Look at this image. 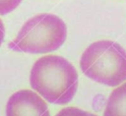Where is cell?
Instances as JSON below:
<instances>
[{"instance_id":"8992f818","label":"cell","mask_w":126,"mask_h":116,"mask_svg":"<svg viewBox=\"0 0 126 116\" xmlns=\"http://www.w3.org/2000/svg\"><path fill=\"white\" fill-rule=\"evenodd\" d=\"M55 116H97L94 113H91L89 111L83 110L78 107L69 106L61 109Z\"/></svg>"},{"instance_id":"3957f363","label":"cell","mask_w":126,"mask_h":116,"mask_svg":"<svg viewBox=\"0 0 126 116\" xmlns=\"http://www.w3.org/2000/svg\"><path fill=\"white\" fill-rule=\"evenodd\" d=\"M66 37L67 27L63 20L54 14L42 13L23 25L9 47L14 51L43 54L57 50Z\"/></svg>"},{"instance_id":"5b68a950","label":"cell","mask_w":126,"mask_h":116,"mask_svg":"<svg viewBox=\"0 0 126 116\" xmlns=\"http://www.w3.org/2000/svg\"><path fill=\"white\" fill-rule=\"evenodd\" d=\"M103 116H126V82L117 86L109 94Z\"/></svg>"},{"instance_id":"277c9868","label":"cell","mask_w":126,"mask_h":116,"mask_svg":"<svg viewBox=\"0 0 126 116\" xmlns=\"http://www.w3.org/2000/svg\"><path fill=\"white\" fill-rule=\"evenodd\" d=\"M6 116H50V113L44 98L36 91L21 89L9 97Z\"/></svg>"},{"instance_id":"52a82bcc","label":"cell","mask_w":126,"mask_h":116,"mask_svg":"<svg viewBox=\"0 0 126 116\" xmlns=\"http://www.w3.org/2000/svg\"><path fill=\"white\" fill-rule=\"evenodd\" d=\"M23 0H0V15L4 16L14 11Z\"/></svg>"},{"instance_id":"ba28073f","label":"cell","mask_w":126,"mask_h":116,"mask_svg":"<svg viewBox=\"0 0 126 116\" xmlns=\"http://www.w3.org/2000/svg\"><path fill=\"white\" fill-rule=\"evenodd\" d=\"M4 36H5V28H4L3 21L0 19V46L2 44V41L4 39Z\"/></svg>"},{"instance_id":"7a4b0ae2","label":"cell","mask_w":126,"mask_h":116,"mask_svg":"<svg viewBox=\"0 0 126 116\" xmlns=\"http://www.w3.org/2000/svg\"><path fill=\"white\" fill-rule=\"evenodd\" d=\"M83 73L91 80L108 87L126 82V51L112 40H98L89 45L80 59Z\"/></svg>"},{"instance_id":"6da1fadb","label":"cell","mask_w":126,"mask_h":116,"mask_svg":"<svg viewBox=\"0 0 126 116\" xmlns=\"http://www.w3.org/2000/svg\"><path fill=\"white\" fill-rule=\"evenodd\" d=\"M78 79L75 67L59 55L40 57L32 65L30 74L32 88L53 104H66L73 99Z\"/></svg>"}]
</instances>
